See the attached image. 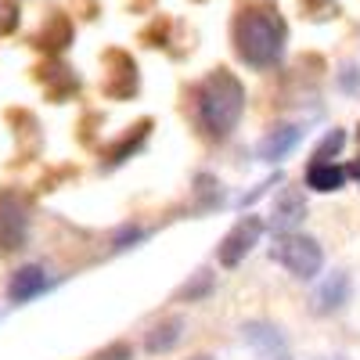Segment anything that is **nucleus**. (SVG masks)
Wrapping results in <instances>:
<instances>
[{"instance_id": "obj_12", "label": "nucleus", "mask_w": 360, "mask_h": 360, "mask_svg": "<svg viewBox=\"0 0 360 360\" xmlns=\"http://www.w3.org/2000/svg\"><path fill=\"white\" fill-rule=\"evenodd\" d=\"M47 288V274L40 266H22L18 274L11 278V285H8V292H11V299L15 303H29L33 295H40Z\"/></svg>"}, {"instance_id": "obj_20", "label": "nucleus", "mask_w": 360, "mask_h": 360, "mask_svg": "<svg viewBox=\"0 0 360 360\" xmlns=\"http://www.w3.org/2000/svg\"><path fill=\"white\" fill-rule=\"evenodd\" d=\"M356 176H360V162H356Z\"/></svg>"}, {"instance_id": "obj_18", "label": "nucleus", "mask_w": 360, "mask_h": 360, "mask_svg": "<svg viewBox=\"0 0 360 360\" xmlns=\"http://www.w3.org/2000/svg\"><path fill=\"white\" fill-rule=\"evenodd\" d=\"M119 356H130V346H115V349H108V353H101L98 360H119Z\"/></svg>"}, {"instance_id": "obj_13", "label": "nucleus", "mask_w": 360, "mask_h": 360, "mask_svg": "<svg viewBox=\"0 0 360 360\" xmlns=\"http://www.w3.org/2000/svg\"><path fill=\"white\" fill-rule=\"evenodd\" d=\"M148 130H152V123H148V119H141V123L134 127V134H127L123 141H119L112 152H108V166H119V162H127L137 148L144 144V137H148Z\"/></svg>"}, {"instance_id": "obj_9", "label": "nucleus", "mask_w": 360, "mask_h": 360, "mask_svg": "<svg viewBox=\"0 0 360 360\" xmlns=\"http://www.w3.org/2000/svg\"><path fill=\"white\" fill-rule=\"evenodd\" d=\"M303 213H307L303 195H299L295 188H285V191H281V198H278V205H274V217H270V227H274L278 234L295 231V227H299V220H303Z\"/></svg>"}, {"instance_id": "obj_11", "label": "nucleus", "mask_w": 360, "mask_h": 360, "mask_svg": "<svg viewBox=\"0 0 360 360\" xmlns=\"http://www.w3.org/2000/svg\"><path fill=\"white\" fill-rule=\"evenodd\" d=\"M349 299V278L346 274H332L321 288H317V295H314V310L317 314H332V310H339L342 303Z\"/></svg>"}, {"instance_id": "obj_8", "label": "nucleus", "mask_w": 360, "mask_h": 360, "mask_svg": "<svg viewBox=\"0 0 360 360\" xmlns=\"http://www.w3.org/2000/svg\"><path fill=\"white\" fill-rule=\"evenodd\" d=\"M299 141H303V130H299V127H278V130H270V134L259 141L256 155H259L263 162H281Z\"/></svg>"}, {"instance_id": "obj_15", "label": "nucleus", "mask_w": 360, "mask_h": 360, "mask_svg": "<svg viewBox=\"0 0 360 360\" xmlns=\"http://www.w3.org/2000/svg\"><path fill=\"white\" fill-rule=\"evenodd\" d=\"M342 144H346V134H342V130H332V134L321 141V148L314 152V159H335V155L342 152Z\"/></svg>"}, {"instance_id": "obj_2", "label": "nucleus", "mask_w": 360, "mask_h": 360, "mask_svg": "<svg viewBox=\"0 0 360 360\" xmlns=\"http://www.w3.org/2000/svg\"><path fill=\"white\" fill-rule=\"evenodd\" d=\"M191 98H195V119H198V127L209 134V137H227L234 127H238V119H242V108H245V86L238 83L234 72L227 69H217V72H209L195 90H191Z\"/></svg>"}, {"instance_id": "obj_19", "label": "nucleus", "mask_w": 360, "mask_h": 360, "mask_svg": "<svg viewBox=\"0 0 360 360\" xmlns=\"http://www.w3.org/2000/svg\"><path fill=\"white\" fill-rule=\"evenodd\" d=\"M195 360H209V356H195Z\"/></svg>"}, {"instance_id": "obj_5", "label": "nucleus", "mask_w": 360, "mask_h": 360, "mask_svg": "<svg viewBox=\"0 0 360 360\" xmlns=\"http://www.w3.org/2000/svg\"><path fill=\"white\" fill-rule=\"evenodd\" d=\"M105 62H108V72H105V94L115 98V101H127L137 94V65L130 62V54L123 51H108L105 54Z\"/></svg>"}, {"instance_id": "obj_1", "label": "nucleus", "mask_w": 360, "mask_h": 360, "mask_svg": "<svg viewBox=\"0 0 360 360\" xmlns=\"http://www.w3.org/2000/svg\"><path fill=\"white\" fill-rule=\"evenodd\" d=\"M285 18L270 4H245L234 18V51L245 65L270 69L285 54Z\"/></svg>"}, {"instance_id": "obj_3", "label": "nucleus", "mask_w": 360, "mask_h": 360, "mask_svg": "<svg viewBox=\"0 0 360 360\" xmlns=\"http://www.w3.org/2000/svg\"><path fill=\"white\" fill-rule=\"evenodd\" d=\"M270 256H274L281 266H288L295 278H314L321 263H324V252L314 238L307 234H295V231H285L274 245H270Z\"/></svg>"}, {"instance_id": "obj_17", "label": "nucleus", "mask_w": 360, "mask_h": 360, "mask_svg": "<svg viewBox=\"0 0 360 360\" xmlns=\"http://www.w3.org/2000/svg\"><path fill=\"white\" fill-rule=\"evenodd\" d=\"M205 288H209V274H205V270H202V274H198V285L184 288V295H188V299H195V295H198V292H205Z\"/></svg>"}, {"instance_id": "obj_10", "label": "nucleus", "mask_w": 360, "mask_h": 360, "mask_svg": "<svg viewBox=\"0 0 360 360\" xmlns=\"http://www.w3.org/2000/svg\"><path fill=\"white\" fill-rule=\"evenodd\" d=\"M346 184V169L335 166L332 159H310L307 166V188L314 191H339Z\"/></svg>"}, {"instance_id": "obj_14", "label": "nucleus", "mask_w": 360, "mask_h": 360, "mask_svg": "<svg viewBox=\"0 0 360 360\" xmlns=\"http://www.w3.org/2000/svg\"><path fill=\"white\" fill-rule=\"evenodd\" d=\"M180 324L176 317L173 321H166V324H159V328H152V335H148V353H166V349H173L176 342H180Z\"/></svg>"}, {"instance_id": "obj_16", "label": "nucleus", "mask_w": 360, "mask_h": 360, "mask_svg": "<svg viewBox=\"0 0 360 360\" xmlns=\"http://www.w3.org/2000/svg\"><path fill=\"white\" fill-rule=\"evenodd\" d=\"M339 83H342L346 94H360V76H356V69H353V65H346V69L339 72Z\"/></svg>"}, {"instance_id": "obj_6", "label": "nucleus", "mask_w": 360, "mask_h": 360, "mask_svg": "<svg viewBox=\"0 0 360 360\" xmlns=\"http://www.w3.org/2000/svg\"><path fill=\"white\" fill-rule=\"evenodd\" d=\"M259 234H263V224H259L256 217L238 220V224L231 227V234L220 242V263H224V266H238V263L252 252V245L259 242Z\"/></svg>"}, {"instance_id": "obj_7", "label": "nucleus", "mask_w": 360, "mask_h": 360, "mask_svg": "<svg viewBox=\"0 0 360 360\" xmlns=\"http://www.w3.org/2000/svg\"><path fill=\"white\" fill-rule=\"evenodd\" d=\"M242 339L263 356V360H288V346L281 339L278 328H270V324H245L242 328Z\"/></svg>"}, {"instance_id": "obj_4", "label": "nucleus", "mask_w": 360, "mask_h": 360, "mask_svg": "<svg viewBox=\"0 0 360 360\" xmlns=\"http://www.w3.org/2000/svg\"><path fill=\"white\" fill-rule=\"evenodd\" d=\"M29 217H25V202L11 191H0V252H11L25 242Z\"/></svg>"}]
</instances>
